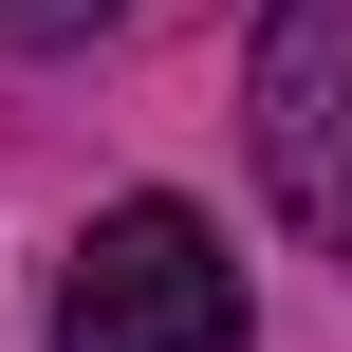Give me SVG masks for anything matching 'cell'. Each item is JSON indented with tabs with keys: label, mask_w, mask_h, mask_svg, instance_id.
Listing matches in <instances>:
<instances>
[{
	"label": "cell",
	"mask_w": 352,
	"mask_h": 352,
	"mask_svg": "<svg viewBox=\"0 0 352 352\" xmlns=\"http://www.w3.org/2000/svg\"><path fill=\"white\" fill-rule=\"evenodd\" d=\"M241 148L297 241H352V0H260L241 37Z\"/></svg>",
	"instance_id": "obj_2"
},
{
	"label": "cell",
	"mask_w": 352,
	"mask_h": 352,
	"mask_svg": "<svg viewBox=\"0 0 352 352\" xmlns=\"http://www.w3.org/2000/svg\"><path fill=\"white\" fill-rule=\"evenodd\" d=\"M56 352H241V260H223V223L167 204V186L93 204L74 260H56Z\"/></svg>",
	"instance_id": "obj_1"
},
{
	"label": "cell",
	"mask_w": 352,
	"mask_h": 352,
	"mask_svg": "<svg viewBox=\"0 0 352 352\" xmlns=\"http://www.w3.org/2000/svg\"><path fill=\"white\" fill-rule=\"evenodd\" d=\"M111 19H130V0H0V37H19V56H56V37H111Z\"/></svg>",
	"instance_id": "obj_3"
}]
</instances>
